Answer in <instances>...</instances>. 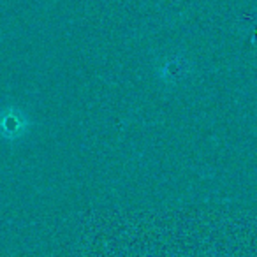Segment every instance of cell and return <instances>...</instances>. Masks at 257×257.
Instances as JSON below:
<instances>
[{"label":"cell","instance_id":"1","mask_svg":"<svg viewBox=\"0 0 257 257\" xmlns=\"http://www.w3.org/2000/svg\"><path fill=\"white\" fill-rule=\"evenodd\" d=\"M32 128V120L25 109L9 104L0 109V140L8 143L25 140Z\"/></svg>","mask_w":257,"mask_h":257},{"label":"cell","instance_id":"2","mask_svg":"<svg viewBox=\"0 0 257 257\" xmlns=\"http://www.w3.org/2000/svg\"><path fill=\"white\" fill-rule=\"evenodd\" d=\"M190 71V64L187 58H168L164 64L159 67L157 76L166 83H178L183 79Z\"/></svg>","mask_w":257,"mask_h":257}]
</instances>
